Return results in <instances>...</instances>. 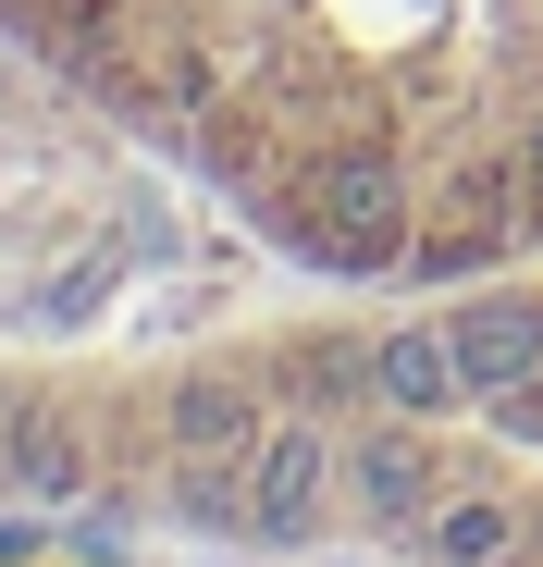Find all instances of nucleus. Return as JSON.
<instances>
[{"label":"nucleus","mask_w":543,"mask_h":567,"mask_svg":"<svg viewBox=\"0 0 543 567\" xmlns=\"http://www.w3.org/2000/svg\"><path fill=\"white\" fill-rule=\"evenodd\" d=\"M297 271L458 297L543 259V0H0Z\"/></svg>","instance_id":"obj_1"},{"label":"nucleus","mask_w":543,"mask_h":567,"mask_svg":"<svg viewBox=\"0 0 543 567\" xmlns=\"http://www.w3.org/2000/svg\"><path fill=\"white\" fill-rule=\"evenodd\" d=\"M334 482L420 567H543V259L358 358V468Z\"/></svg>","instance_id":"obj_2"}]
</instances>
